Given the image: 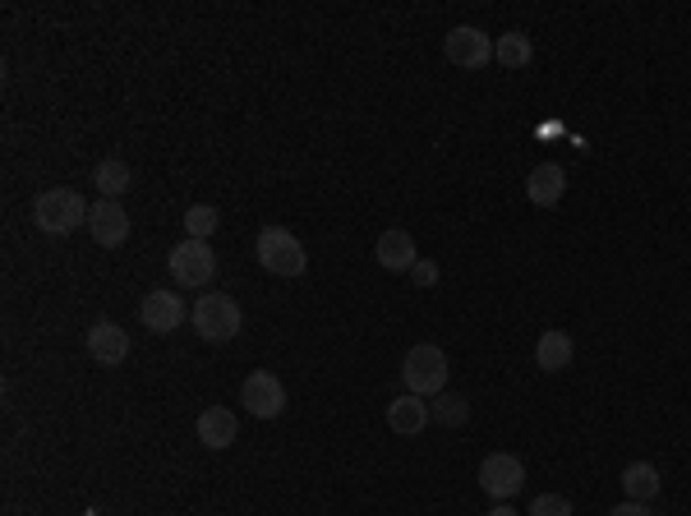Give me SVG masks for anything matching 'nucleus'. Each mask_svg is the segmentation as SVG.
Segmentation results:
<instances>
[{"label": "nucleus", "instance_id": "f257e3e1", "mask_svg": "<svg viewBox=\"0 0 691 516\" xmlns=\"http://www.w3.org/2000/svg\"><path fill=\"white\" fill-rule=\"evenodd\" d=\"M88 213H92V203H83V194L65 190V184L37 194V203H33V222L42 236H69V231L88 226Z\"/></svg>", "mask_w": 691, "mask_h": 516}, {"label": "nucleus", "instance_id": "f03ea898", "mask_svg": "<svg viewBox=\"0 0 691 516\" xmlns=\"http://www.w3.org/2000/svg\"><path fill=\"white\" fill-rule=\"evenodd\" d=\"M189 323H194V333L203 337V341H212V346H226V341H235L241 337V327H245V310L235 304L231 295H199V304L189 310Z\"/></svg>", "mask_w": 691, "mask_h": 516}, {"label": "nucleus", "instance_id": "7ed1b4c3", "mask_svg": "<svg viewBox=\"0 0 691 516\" xmlns=\"http://www.w3.org/2000/svg\"><path fill=\"white\" fill-rule=\"evenodd\" d=\"M401 383H406L411 396H424V402H434L438 392H447V356H443V346H434V341L411 346L406 360H401Z\"/></svg>", "mask_w": 691, "mask_h": 516}, {"label": "nucleus", "instance_id": "20e7f679", "mask_svg": "<svg viewBox=\"0 0 691 516\" xmlns=\"http://www.w3.org/2000/svg\"><path fill=\"white\" fill-rule=\"evenodd\" d=\"M254 258H258V263H264L272 277H300V272L309 268L304 245H300L286 226H264V231H258Z\"/></svg>", "mask_w": 691, "mask_h": 516}, {"label": "nucleus", "instance_id": "39448f33", "mask_svg": "<svg viewBox=\"0 0 691 516\" xmlns=\"http://www.w3.org/2000/svg\"><path fill=\"white\" fill-rule=\"evenodd\" d=\"M166 268H171L176 287L203 291V287H212V277H218V254H212L208 240H180L171 249V258H166Z\"/></svg>", "mask_w": 691, "mask_h": 516}, {"label": "nucleus", "instance_id": "423d86ee", "mask_svg": "<svg viewBox=\"0 0 691 516\" xmlns=\"http://www.w3.org/2000/svg\"><path fill=\"white\" fill-rule=\"evenodd\" d=\"M480 489L489 498H498V503H512L521 489H526V465H521V457H512V452H489L484 461H480Z\"/></svg>", "mask_w": 691, "mask_h": 516}, {"label": "nucleus", "instance_id": "0eeeda50", "mask_svg": "<svg viewBox=\"0 0 691 516\" xmlns=\"http://www.w3.org/2000/svg\"><path fill=\"white\" fill-rule=\"evenodd\" d=\"M241 406L254 419H277L286 411V383L277 379L272 369H254L245 379V388H241Z\"/></svg>", "mask_w": 691, "mask_h": 516}, {"label": "nucleus", "instance_id": "6e6552de", "mask_svg": "<svg viewBox=\"0 0 691 516\" xmlns=\"http://www.w3.org/2000/svg\"><path fill=\"white\" fill-rule=\"evenodd\" d=\"M443 52H447V60L457 65V69H484L489 60H493V37L489 33H480V29H452L447 37H443Z\"/></svg>", "mask_w": 691, "mask_h": 516}, {"label": "nucleus", "instance_id": "1a4fd4ad", "mask_svg": "<svg viewBox=\"0 0 691 516\" xmlns=\"http://www.w3.org/2000/svg\"><path fill=\"white\" fill-rule=\"evenodd\" d=\"M88 236L98 240L102 249H115L130 240V213L121 207V199H98L88 213Z\"/></svg>", "mask_w": 691, "mask_h": 516}, {"label": "nucleus", "instance_id": "9d476101", "mask_svg": "<svg viewBox=\"0 0 691 516\" xmlns=\"http://www.w3.org/2000/svg\"><path fill=\"white\" fill-rule=\"evenodd\" d=\"M185 318H189V310L176 291H148L138 304V323L148 327V333H176Z\"/></svg>", "mask_w": 691, "mask_h": 516}, {"label": "nucleus", "instance_id": "9b49d317", "mask_svg": "<svg viewBox=\"0 0 691 516\" xmlns=\"http://www.w3.org/2000/svg\"><path fill=\"white\" fill-rule=\"evenodd\" d=\"M88 356L98 360L102 369H115L130 360V333L121 323H92L88 327Z\"/></svg>", "mask_w": 691, "mask_h": 516}, {"label": "nucleus", "instance_id": "f8f14e48", "mask_svg": "<svg viewBox=\"0 0 691 516\" xmlns=\"http://www.w3.org/2000/svg\"><path fill=\"white\" fill-rule=\"evenodd\" d=\"M374 258H378V268H388V272H411V268L420 263L415 236H411V231H401V226L383 231V236H378V245H374Z\"/></svg>", "mask_w": 691, "mask_h": 516}, {"label": "nucleus", "instance_id": "ddd939ff", "mask_svg": "<svg viewBox=\"0 0 691 516\" xmlns=\"http://www.w3.org/2000/svg\"><path fill=\"white\" fill-rule=\"evenodd\" d=\"M194 429H199V442L208 452H226L235 442V434H241V419H235V411H226V406H208Z\"/></svg>", "mask_w": 691, "mask_h": 516}, {"label": "nucleus", "instance_id": "4468645a", "mask_svg": "<svg viewBox=\"0 0 691 516\" xmlns=\"http://www.w3.org/2000/svg\"><path fill=\"white\" fill-rule=\"evenodd\" d=\"M428 402L424 396H392V406H388V429L392 434H401V438H415V434H424L428 429Z\"/></svg>", "mask_w": 691, "mask_h": 516}, {"label": "nucleus", "instance_id": "2eb2a0df", "mask_svg": "<svg viewBox=\"0 0 691 516\" xmlns=\"http://www.w3.org/2000/svg\"><path fill=\"white\" fill-rule=\"evenodd\" d=\"M562 194H567V171L558 161H539V167L526 176V199L535 207H554Z\"/></svg>", "mask_w": 691, "mask_h": 516}, {"label": "nucleus", "instance_id": "dca6fc26", "mask_svg": "<svg viewBox=\"0 0 691 516\" xmlns=\"http://www.w3.org/2000/svg\"><path fill=\"white\" fill-rule=\"evenodd\" d=\"M571 360H577V341L558 333V327H549V333L535 341V364L544 373H562V369H571Z\"/></svg>", "mask_w": 691, "mask_h": 516}, {"label": "nucleus", "instance_id": "f3484780", "mask_svg": "<svg viewBox=\"0 0 691 516\" xmlns=\"http://www.w3.org/2000/svg\"><path fill=\"white\" fill-rule=\"evenodd\" d=\"M92 184H98V194L102 199H121L134 190V171H130V161L121 157H102L98 161V171H92Z\"/></svg>", "mask_w": 691, "mask_h": 516}, {"label": "nucleus", "instance_id": "a211bd4d", "mask_svg": "<svg viewBox=\"0 0 691 516\" xmlns=\"http://www.w3.org/2000/svg\"><path fill=\"white\" fill-rule=\"evenodd\" d=\"M659 489H664V480H659V471H655L650 461H632L627 471H623V494H627V503H655Z\"/></svg>", "mask_w": 691, "mask_h": 516}, {"label": "nucleus", "instance_id": "6ab92c4d", "mask_svg": "<svg viewBox=\"0 0 691 516\" xmlns=\"http://www.w3.org/2000/svg\"><path fill=\"white\" fill-rule=\"evenodd\" d=\"M493 60L498 65H503V69H526L531 60H535V42L526 37V33H503V37H498L493 42Z\"/></svg>", "mask_w": 691, "mask_h": 516}, {"label": "nucleus", "instance_id": "aec40b11", "mask_svg": "<svg viewBox=\"0 0 691 516\" xmlns=\"http://www.w3.org/2000/svg\"><path fill=\"white\" fill-rule=\"evenodd\" d=\"M428 415H434V425H443V429H461L470 419V402H466V396H457V392H438L434 406H428Z\"/></svg>", "mask_w": 691, "mask_h": 516}, {"label": "nucleus", "instance_id": "412c9836", "mask_svg": "<svg viewBox=\"0 0 691 516\" xmlns=\"http://www.w3.org/2000/svg\"><path fill=\"white\" fill-rule=\"evenodd\" d=\"M218 226H222L218 207L194 203V207L185 213V240H212V236H218Z\"/></svg>", "mask_w": 691, "mask_h": 516}, {"label": "nucleus", "instance_id": "4be33fe9", "mask_svg": "<svg viewBox=\"0 0 691 516\" xmlns=\"http://www.w3.org/2000/svg\"><path fill=\"white\" fill-rule=\"evenodd\" d=\"M531 516H571V503L562 494H539L531 503Z\"/></svg>", "mask_w": 691, "mask_h": 516}, {"label": "nucleus", "instance_id": "5701e85b", "mask_svg": "<svg viewBox=\"0 0 691 516\" xmlns=\"http://www.w3.org/2000/svg\"><path fill=\"white\" fill-rule=\"evenodd\" d=\"M406 277L415 281V287H438V277H443V272H438V263H428V258H420V263H415Z\"/></svg>", "mask_w": 691, "mask_h": 516}, {"label": "nucleus", "instance_id": "b1692460", "mask_svg": "<svg viewBox=\"0 0 691 516\" xmlns=\"http://www.w3.org/2000/svg\"><path fill=\"white\" fill-rule=\"evenodd\" d=\"M609 516H655V512H650V503H617Z\"/></svg>", "mask_w": 691, "mask_h": 516}, {"label": "nucleus", "instance_id": "393cba45", "mask_svg": "<svg viewBox=\"0 0 691 516\" xmlns=\"http://www.w3.org/2000/svg\"><path fill=\"white\" fill-rule=\"evenodd\" d=\"M484 516H521V512H512V503H498V507H489Z\"/></svg>", "mask_w": 691, "mask_h": 516}]
</instances>
